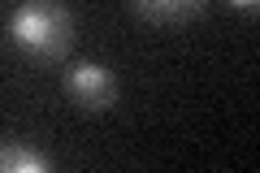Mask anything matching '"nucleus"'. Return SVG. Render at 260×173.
I'll use <instances>...</instances> for the list:
<instances>
[{
  "label": "nucleus",
  "instance_id": "3",
  "mask_svg": "<svg viewBox=\"0 0 260 173\" xmlns=\"http://www.w3.org/2000/svg\"><path fill=\"white\" fill-rule=\"evenodd\" d=\"M0 173H52V156L22 143H0Z\"/></svg>",
  "mask_w": 260,
  "mask_h": 173
},
{
  "label": "nucleus",
  "instance_id": "1",
  "mask_svg": "<svg viewBox=\"0 0 260 173\" xmlns=\"http://www.w3.org/2000/svg\"><path fill=\"white\" fill-rule=\"evenodd\" d=\"M9 39L35 61H56L74 44V13L61 0H22L9 13Z\"/></svg>",
  "mask_w": 260,
  "mask_h": 173
},
{
  "label": "nucleus",
  "instance_id": "2",
  "mask_svg": "<svg viewBox=\"0 0 260 173\" xmlns=\"http://www.w3.org/2000/svg\"><path fill=\"white\" fill-rule=\"evenodd\" d=\"M65 95L83 113H109L117 104V74L100 61H78L65 74Z\"/></svg>",
  "mask_w": 260,
  "mask_h": 173
},
{
  "label": "nucleus",
  "instance_id": "4",
  "mask_svg": "<svg viewBox=\"0 0 260 173\" xmlns=\"http://www.w3.org/2000/svg\"><path fill=\"white\" fill-rule=\"evenodd\" d=\"M135 5V13H143V18H152V22H182V18H191L204 0H130Z\"/></svg>",
  "mask_w": 260,
  "mask_h": 173
},
{
  "label": "nucleus",
  "instance_id": "5",
  "mask_svg": "<svg viewBox=\"0 0 260 173\" xmlns=\"http://www.w3.org/2000/svg\"><path fill=\"white\" fill-rule=\"evenodd\" d=\"M234 9H256V0H230Z\"/></svg>",
  "mask_w": 260,
  "mask_h": 173
}]
</instances>
